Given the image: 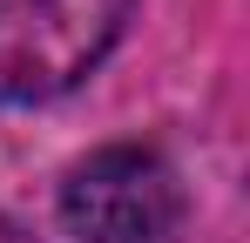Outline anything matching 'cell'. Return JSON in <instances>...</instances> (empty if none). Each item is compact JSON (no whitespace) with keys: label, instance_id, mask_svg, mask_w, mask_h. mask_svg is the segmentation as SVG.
Wrapping results in <instances>:
<instances>
[{"label":"cell","instance_id":"cell-1","mask_svg":"<svg viewBox=\"0 0 250 243\" xmlns=\"http://www.w3.org/2000/svg\"><path fill=\"white\" fill-rule=\"evenodd\" d=\"M135 0H0V101H47L115 47Z\"/></svg>","mask_w":250,"mask_h":243},{"label":"cell","instance_id":"cell-2","mask_svg":"<svg viewBox=\"0 0 250 243\" xmlns=\"http://www.w3.org/2000/svg\"><path fill=\"white\" fill-rule=\"evenodd\" d=\"M61 216L75 243H176L183 182L149 149H102L68 176Z\"/></svg>","mask_w":250,"mask_h":243}]
</instances>
